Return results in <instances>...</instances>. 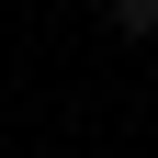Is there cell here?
Here are the masks:
<instances>
[{
  "label": "cell",
  "instance_id": "obj_1",
  "mask_svg": "<svg viewBox=\"0 0 158 158\" xmlns=\"http://www.w3.org/2000/svg\"><path fill=\"white\" fill-rule=\"evenodd\" d=\"M113 34H135V45H147V34H158V0H113Z\"/></svg>",
  "mask_w": 158,
  "mask_h": 158
}]
</instances>
